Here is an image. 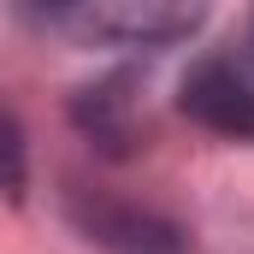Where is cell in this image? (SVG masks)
<instances>
[{
    "instance_id": "cell-1",
    "label": "cell",
    "mask_w": 254,
    "mask_h": 254,
    "mask_svg": "<svg viewBox=\"0 0 254 254\" xmlns=\"http://www.w3.org/2000/svg\"><path fill=\"white\" fill-rule=\"evenodd\" d=\"M36 12L89 48H166L201 30L213 0H36Z\"/></svg>"
},
{
    "instance_id": "cell-2",
    "label": "cell",
    "mask_w": 254,
    "mask_h": 254,
    "mask_svg": "<svg viewBox=\"0 0 254 254\" xmlns=\"http://www.w3.org/2000/svg\"><path fill=\"white\" fill-rule=\"evenodd\" d=\"M178 101L201 130L254 142V36H237V42L201 54L184 77Z\"/></svg>"
},
{
    "instance_id": "cell-3",
    "label": "cell",
    "mask_w": 254,
    "mask_h": 254,
    "mask_svg": "<svg viewBox=\"0 0 254 254\" xmlns=\"http://www.w3.org/2000/svg\"><path fill=\"white\" fill-rule=\"evenodd\" d=\"M77 225L89 231V243L119 254H184V231L166 225L160 213H142V207L95 201V207H77Z\"/></svg>"
},
{
    "instance_id": "cell-4",
    "label": "cell",
    "mask_w": 254,
    "mask_h": 254,
    "mask_svg": "<svg viewBox=\"0 0 254 254\" xmlns=\"http://www.w3.org/2000/svg\"><path fill=\"white\" fill-rule=\"evenodd\" d=\"M243 36H254V18H249V30H243Z\"/></svg>"
}]
</instances>
